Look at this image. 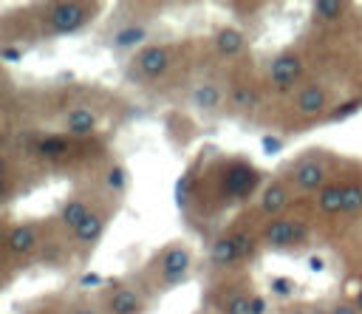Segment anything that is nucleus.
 I'll return each instance as SVG.
<instances>
[{
  "label": "nucleus",
  "instance_id": "obj_7",
  "mask_svg": "<svg viewBox=\"0 0 362 314\" xmlns=\"http://www.w3.org/2000/svg\"><path fill=\"white\" fill-rule=\"evenodd\" d=\"M260 243L266 249H294L300 243H305L308 238V223L303 218H288V215H280V218H272L260 226Z\"/></svg>",
  "mask_w": 362,
  "mask_h": 314
},
{
  "label": "nucleus",
  "instance_id": "obj_2",
  "mask_svg": "<svg viewBox=\"0 0 362 314\" xmlns=\"http://www.w3.org/2000/svg\"><path fill=\"white\" fill-rule=\"evenodd\" d=\"M99 14V3H79V0H62V3H45L40 8V25L45 34L62 37V34H76L93 17Z\"/></svg>",
  "mask_w": 362,
  "mask_h": 314
},
{
  "label": "nucleus",
  "instance_id": "obj_32",
  "mask_svg": "<svg viewBox=\"0 0 362 314\" xmlns=\"http://www.w3.org/2000/svg\"><path fill=\"white\" fill-rule=\"evenodd\" d=\"M0 57H3L6 62H11V59H20V57H23V51H17V48H11V45L6 42V45L0 48Z\"/></svg>",
  "mask_w": 362,
  "mask_h": 314
},
{
  "label": "nucleus",
  "instance_id": "obj_27",
  "mask_svg": "<svg viewBox=\"0 0 362 314\" xmlns=\"http://www.w3.org/2000/svg\"><path fill=\"white\" fill-rule=\"evenodd\" d=\"M362 209V184L356 181H348V190H345V215L348 212H359Z\"/></svg>",
  "mask_w": 362,
  "mask_h": 314
},
{
  "label": "nucleus",
  "instance_id": "obj_29",
  "mask_svg": "<svg viewBox=\"0 0 362 314\" xmlns=\"http://www.w3.org/2000/svg\"><path fill=\"white\" fill-rule=\"evenodd\" d=\"M362 107V102L359 99H351V102H342V105H337V110H328V119L331 122H337V119H345V116H354L356 110Z\"/></svg>",
  "mask_w": 362,
  "mask_h": 314
},
{
  "label": "nucleus",
  "instance_id": "obj_21",
  "mask_svg": "<svg viewBox=\"0 0 362 314\" xmlns=\"http://www.w3.org/2000/svg\"><path fill=\"white\" fill-rule=\"evenodd\" d=\"M221 102H223V91H221V85H215V82H201V85H195V91H192V105L198 107V110H218L221 107Z\"/></svg>",
  "mask_w": 362,
  "mask_h": 314
},
{
  "label": "nucleus",
  "instance_id": "obj_23",
  "mask_svg": "<svg viewBox=\"0 0 362 314\" xmlns=\"http://www.w3.org/2000/svg\"><path fill=\"white\" fill-rule=\"evenodd\" d=\"M130 184V175H127V167L124 164H110L107 173H105V187L110 195H122Z\"/></svg>",
  "mask_w": 362,
  "mask_h": 314
},
{
  "label": "nucleus",
  "instance_id": "obj_20",
  "mask_svg": "<svg viewBox=\"0 0 362 314\" xmlns=\"http://www.w3.org/2000/svg\"><path fill=\"white\" fill-rule=\"evenodd\" d=\"M345 190H348V181H331L325 190L317 192V207L320 212L325 215H339L345 209Z\"/></svg>",
  "mask_w": 362,
  "mask_h": 314
},
{
  "label": "nucleus",
  "instance_id": "obj_10",
  "mask_svg": "<svg viewBox=\"0 0 362 314\" xmlns=\"http://www.w3.org/2000/svg\"><path fill=\"white\" fill-rule=\"evenodd\" d=\"M260 184V170L252 161L232 158L223 164V192L229 198H246L257 190Z\"/></svg>",
  "mask_w": 362,
  "mask_h": 314
},
{
  "label": "nucleus",
  "instance_id": "obj_13",
  "mask_svg": "<svg viewBox=\"0 0 362 314\" xmlns=\"http://www.w3.org/2000/svg\"><path fill=\"white\" fill-rule=\"evenodd\" d=\"M175 57L170 45H144L136 57H133V71H139V76L144 79H161L170 68H173Z\"/></svg>",
  "mask_w": 362,
  "mask_h": 314
},
{
  "label": "nucleus",
  "instance_id": "obj_34",
  "mask_svg": "<svg viewBox=\"0 0 362 314\" xmlns=\"http://www.w3.org/2000/svg\"><path fill=\"white\" fill-rule=\"evenodd\" d=\"M255 314H266V300L260 294L255 297Z\"/></svg>",
  "mask_w": 362,
  "mask_h": 314
},
{
  "label": "nucleus",
  "instance_id": "obj_15",
  "mask_svg": "<svg viewBox=\"0 0 362 314\" xmlns=\"http://www.w3.org/2000/svg\"><path fill=\"white\" fill-rule=\"evenodd\" d=\"M288 204H291V187H288V181H269L260 190L257 209H260V215H266V221L280 218L288 209Z\"/></svg>",
  "mask_w": 362,
  "mask_h": 314
},
{
  "label": "nucleus",
  "instance_id": "obj_30",
  "mask_svg": "<svg viewBox=\"0 0 362 314\" xmlns=\"http://www.w3.org/2000/svg\"><path fill=\"white\" fill-rule=\"evenodd\" d=\"M325 314H359V308L354 306V300H334L325 306Z\"/></svg>",
  "mask_w": 362,
  "mask_h": 314
},
{
  "label": "nucleus",
  "instance_id": "obj_35",
  "mask_svg": "<svg viewBox=\"0 0 362 314\" xmlns=\"http://www.w3.org/2000/svg\"><path fill=\"white\" fill-rule=\"evenodd\" d=\"M354 306H356L359 314H362V283H359V289H356V294H354Z\"/></svg>",
  "mask_w": 362,
  "mask_h": 314
},
{
  "label": "nucleus",
  "instance_id": "obj_9",
  "mask_svg": "<svg viewBox=\"0 0 362 314\" xmlns=\"http://www.w3.org/2000/svg\"><path fill=\"white\" fill-rule=\"evenodd\" d=\"M286 181H288V187H294L300 192H320L331 184L328 161L322 156H303L288 167Z\"/></svg>",
  "mask_w": 362,
  "mask_h": 314
},
{
  "label": "nucleus",
  "instance_id": "obj_33",
  "mask_svg": "<svg viewBox=\"0 0 362 314\" xmlns=\"http://www.w3.org/2000/svg\"><path fill=\"white\" fill-rule=\"evenodd\" d=\"M280 147H283V141H280V139H272V136H263V150H266L269 156H272V153H277Z\"/></svg>",
  "mask_w": 362,
  "mask_h": 314
},
{
  "label": "nucleus",
  "instance_id": "obj_12",
  "mask_svg": "<svg viewBox=\"0 0 362 314\" xmlns=\"http://www.w3.org/2000/svg\"><path fill=\"white\" fill-rule=\"evenodd\" d=\"M99 201H90L88 195H82V192H76V195H68L62 204H59V209H57V218H54V226L62 232V235H71L74 238V232L85 223V218L93 212V207H96Z\"/></svg>",
  "mask_w": 362,
  "mask_h": 314
},
{
  "label": "nucleus",
  "instance_id": "obj_17",
  "mask_svg": "<svg viewBox=\"0 0 362 314\" xmlns=\"http://www.w3.org/2000/svg\"><path fill=\"white\" fill-rule=\"evenodd\" d=\"M74 147H76V139H71L65 133H54V136H42L37 141L34 153L40 158H45V161H62V158H68L74 153Z\"/></svg>",
  "mask_w": 362,
  "mask_h": 314
},
{
  "label": "nucleus",
  "instance_id": "obj_3",
  "mask_svg": "<svg viewBox=\"0 0 362 314\" xmlns=\"http://www.w3.org/2000/svg\"><path fill=\"white\" fill-rule=\"evenodd\" d=\"M96 300L102 314H147L150 291L133 280H107L102 283Z\"/></svg>",
  "mask_w": 362,
  "mask_h": 314
},
{
  "label": "nucleus",
  "instance_id": "obj_14",
  "mask_svg": "<svg viewBox=\"0 0 362 314\" xmlns=\"http://www.w3.org/2000/svg\"><path fill=\"white\" fill-rule=\"evenodd\" d=\"M294 113L303 119H317L328 110V88L320 82H303L300 91L291 96Z\"/></svg>",
  "mask_w": 362,
  "mask_h": 314
},
{
  "label": "nucleus",
  "instance_id": "obj_1",
  "mask_svg": "<svg viewBox=\"0 0 362 314\" xmlns=\"http://www.w3.org/2000/svg\"><path fill=\"white\" fill-rule=\"evenodd\" d=\"M144 274H147V291H170L187 283L192 274V249L184 240H170L153 255Z\"/></svg>",
  "mask_w": 362,
  "mask_h": 314
},
{
  "label": "nucleus",
  "instance_id": "obj_31",
  "mask_svg": "<svg viewBox=\"0 0 362 314\" xmlns=\"http://www.w3.org/2000/svg\"><path fill=\"white\" fill-rule=\"evenodd\" d=\"M23 314H65V306H57L54 300H48V303H40V306H34Z\"/></svg>",
  "mask_w": 362,
  "mask_h": 314
},
{
  "label": "nucleus",
  "instance_id": "obj_5",
  "mask_svg": "<svg viewBox=\"0 0 362 314\" xmlns=\"http://www.w3.org/2000/svg\"><path fill=\"white\" fill-rule=\"evenodd\" d=\"M257 246H263V243L252 232H226V235L215 238V243L209 246V263L218 272H232L235 266L249 260L257 252Z\"/></svg>",
  "mask_w": 362,
  "mask_h": 314
},
{
  "label": "nucleus",
  "instance_id": "obj_22",
  "mask_svg": "<svg viewBox=\"0 0 362 314\" xmlns=\"http://www.w3.org/2000/svg\"><path fill=\"white\" fill-rule=\"evenodd\" d=\"M229 102H232L235 110H249V107H255V102H257V88L249 85V82H238V85L229 91Z\"/></svg>",
  "mask_w": 362,
  "mask_h": 314
},
{
  "label": "nucleus",
  "instance_id": "obj_28",
  "mask_svg": "<svg viewBox=\"0 0 362 314\" xmlns=\"http://www.w3.org/2000/svg\"><path fill=\"white\" fill-rule=\"evenodd\" d=\"M277 314H325V306L317 308L314 303H283Z\"/></svg>",
  "mask_w": 362,
  "mask_h": 314
},
{
  "label": "nucleus",
  "instance_id": "obj_4",
  "mask_svg": "<svg viewBox=\"0 0 362 314\" xmlns=\"http://www.w3.org/2000/svg\"><path fill=\"white\" fill-rule=\"evenodd\" d=\"M255 297L257 291L252 289L249 277L229 274L218 286H212L209 311L212 314H255Z\"/></svg>",
  "mask_w": 362,
  "mask_h": 314
},
{
  "label": "nucleus",
  "instance_id": "obj_19",
  "mask_svg": "<svg viewBox=\"0 0 362 314\" xmlns=\"http://www.w3.org/2000/svg\"><path fill=\"white\" fill-rule=\"evenodd\" d=\"M212 45H215V51H218L221 57L232 59V57H238V54L243 51L246 37H243V31L235 28V25H221V28L212 34Z\"/></svg>",
  "mask_w": 362,
  "mask_h": 314
},
{
  "label": "nucleus",
  "instance_id": "obj_24",
  "mask_svg": "<svg viewBox=\"0 0 362 314\" xmlns=\"http://www.w3.org/2000/svg\"><path fill=\"white\" fill-rule=\"evenodd\" d=\"M342 11H345V3H337V0H320L311 6L314 20H320V23H337L342 17Z\"/></svg>",
  "mask_w": 362,
  "mask_h": 314
},
{
  "label": "nucleus",
  "instance_id": "obj_26",
  "mask_svg": "<svg viewBox=\"0 0 362 314\" xmlns=\"http://www.w3.org/2000/svg\"><path fill=\"white\" fill-rule=\"evenodd\" d=\"M269 289H272L274 297H280V300L288 303V300L294 297V289H297V286H294V280H288V277H272V280H269Z\"/></svg>",
  "mask_w": 362,
  "mask_h": 314
},
{
  "label": "nucleus",
  "instance_id": "obj_6",
  "mask_svg": "<svg viewBox=\"0 0 362 314\" xmlns=\"http://www.w3.org/2000/svg\"><path fill=\"white\" fill-rule=\"evenodd\" d=\"M303 74H305V62L294 48H283L269 59V71L266 79L272 85L274 93H297L303 85Z\"/></svg>",
  "mask_w": 362,
  "mask_h": 314
},
{
  "label": "nucleus",
  "instance_id": "obj_18",
  "mask_svg": "<svg viewBox=\"0 0 362 314\" xmlns=\"http://www.w3.org/2000/svg\"><path fill=\"white\" fill-rule=\"evenodd\" d=\"M150 37V31H147V25L144 23H124V25H119L113 34H110V45L116 48V51H133V48H144V40Z\"/></svg>",
  "mask_w": 362,
  "mask_h": 314
},
{
  "label": "nucleus",
  "instance_id": "obj_16",
  "mask_svg": "<svg viewBox=\"0 0 362 314\" xmlns=\"http://www.w3.org/2000/svg\"><path fill=\"white\" fill-rule=\"evenodd\" d=\"M96 127H99V116H96V110L88 107V105H74V107L62 116V130H65V136H71V139H76V141L93 136Z\"/></svg>",
  "mask_w": 362,
  "mask_h": 314
},
{
  "label": "nucleus",
  "instance_id": "obj_8",
  "mask_svg": "<svg viewBox=\"0 0 362 314\" xmlns=\"http://www.w3.org/2000/svg\"><path fill=\"white\" fill-rule=\"evenodd\" d=\"M42 249V229L34 221H23V223H8L3 232V257L11 260H28Z\"/></svg>",
  "mask_w": 362,
  "mask_h": 314
},
{
  "label": "nucleus",
  "instance_id": "obj_11",
  "mask_svg": "<svg viewBox=\"0 0 362 314\" xmlns=\"http://www.w3.org/2000/svg\"><path fill=\"white\" fill-rule=\"evenodd\" d=\"M110 215H113V209L107 207V204H96L93 207V212L85 218V223L74 232V246L82 252V255H88V252H93L96 249V243L102 240V235H105V229H107V223H110Z\"/></svg>",
  "mask_w": 362,
  "mask_h": 314
},
{
  "label": "nucleus",
  "instance_id": "obj_25",
  "mask_svg": "<svg viewBox=\"0 0 362 314\" xmlns=\"http://www.w3.org/2000/svg\"><path fill=\"white\" fill-rule=\"evenodd\" d=\"M65 314H102V308L96 297H76L65 303Z\"/></svg>",
  "mask_w": 362,
  "mask_h": 314
}]
</instances>
